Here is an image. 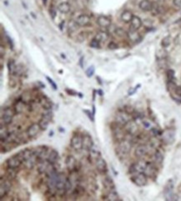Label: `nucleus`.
I'll return each instance as SVG.
<instances>
[{
  "label": "nucleus",
  "instance_id": "1",
  "mask_svg": "<svg viewBox=\"0 0 181 201\" xmlns=\"http://www.w3.org/2000/svg\"><path fill=\"white\" fill-rule=\"evenodd\" d=\"M131 147H132V144L129 141L124 140L120 141L119 143V145L116 149V152H117V154L119 156H126L127 154H128V153L130 152L131 150Z\"/></svg>",
  "mask_w": 181,
  "mask_h": 201
},
{
  "label": "nucleus",
  "instance_id": "2",
  "mask_svg": "<svg viewBox=\"0 0 181 201\" xmlns=\"http://www.w3.org/2000/svg\"><path fill=\"white\" fill-rule=\"evenodd\" d=\"M131 180L137 186L142 187L147 184V175L144 173H137L133 175Z\"/></svg>",
  "mask_w": 181,
  "mask_h": 201
},
{
  "label": "nucleus",
  "instance_id": "3",
  "mask_svg": "<svg viewBox=\"0 0 181 201\" xmlns=\"http://www.w3.org/2000/svg\"><path fill=\"white\" fill-rule=\"evenodd\" d=\"M13 117H14V112L10 108H6L3 112L2 113L1 115V120H2V124L8 125L9 124H11V122L13 120Z\"/></svg>",
  "mask_w": 181,
  "mask_h": 201
},
{
  "label": "nucleus",
  "instance_id": "4",
  "mask_svg": "<svg viewBox=\"0 0 181 201\" xmlns=\"http://www.w3.org/2000/svg\"><path fill=\"white\" fill-rule=\"evenodd\" d=\"M129 120H130L129 114L126 113L125 111L119 112L115 115V122L119 125H124V126Z\"/></svg>",
  "mask_w": 181,
  "mask_h": 201
},
{
  "label": "nucleus",
  "instance_id": "5",
  "mask_svg": "<svg viewBox=\"0 0 181 201\" xmlns=\"http://www.w3.org/2000/svg\"><path fill=\"white\" fill-rule=\"evenodd\" d=\"M50 153V150L47 146H40L38 149H34V154L37 156L38 160H47L48 154Z\"/></svg>",
  "mask_w": 181,
  "mask_h": 201
},
{
  "label": "nucleus",
  "instance_id": "6",
  "mask_svg": "<svg viewBox=\"0 0 181 201\" xmlns=\"http://www.w3.org/2000/svg\"><path fill=\"white\" fill-rule=\"evenodd\" d=\"M70 145L76 150H79L83 148V138L79 134H74L71 138Z\"/></svg>",
  "mask_w": 181,
  "mask_h": 201
},
{
  "label": "nucleus",
  "instance_id": "7",
  "mask_svg": "<svg viewBox=\"0 0 181 201\" xmlns=\"http://www.w3.org/2000/svg\"><path fill=\"white\" fill-rule=\"evenodd\" d=\"M23 163V161L21 160V159L19 157V155L16 154V155H14L12 157H10L9 159L7 160V165L8 167L14 168V169H18L21 165V164Z\"/></svg>",
  "mask_w": 181,
  "mask_h": 201
},
{
  "label": "nucleus",
  "instance_id": "8",
  "mask_svg": "<svg viewBox=\"0 0 181 201\" xmlns=\"http://www.w3.org/2000/svg\"><path fill=\"white\" fill-rule=\"evenodd\" d=\"M17 154H18V155H19V157L20 158L21 160L23 161V162H24V161H26L27 160H28L29 158H31L32 156H34V149L27 148V149H24L21 150L20 152H19V153H18Z\"/></svg>",
  "mask_w": 181,
  "mask_h": 201
},
{
  "label": "nucleus",
  "instance_id": "9",
  "mask_svg": "<svg viewBox=\"0 0 181 201\" xmlns=\"http://www.w3.org/2000/svg\"><path fill=\"white\" fill-rule=\"evenodd\" d=\"M82 138H83V149L89 151L94 147V141L92 137L89 134H85Z\"/></svg>",
  "mask_w": 181,
  "mask_h": 201
},
{
  "label": "nucleus",
  "instance_id": "10",
  "mask_svg": "<svg viewBox=\"0 0 181 201\" xmlns=\"http://www.w3.org/2000/svg\"><path fill=\"white\" fill-rule=\"evenodd\" d=\"M51 163H49L47 160H41L38 162V165H37V169L39 171V173L40 174H46L47 170L48 168L50 167Z\"/></svg>",
  "mask_w": 181,
  "mask_h": 201
},
{
  "label": "nucleus",
  "instance_id": "11",
  "mask_svg": "<svg viewBox=\"0 0 181 201\" xmlns=\"http://www.w3.org/2000/svg\"><path fill=\"white\" fill-rule=\"evenodd\" d=\"M75 21L79 27H85L90 23V18L87 14H81L76 19Z\"/></svg>",
  "mask_w": 181,
  "mask_h": 201
},
{
  "label": "nucleus",
  "instance_id": "12",
  "mask_svg": "<svg viewBox=\"0 0 181 201\" xmlns=\"http://www.w3.org/2000/svg\"><path fill=\"white\" fill-rule=\"evenodd\" d=\"M97 23L101 28H108L111 25V19L107 16L100 15L97 19Z\"/></svg>",
  "mask_w": 181,
  "mask_h": 201
},
{
  "label": "nucleus",
  "instance_id": "13",
  "mask_svg": "<svg viewBox=\"0 0 181 201\" xmlns=\"http://www.w3.org/2000/svg\"><path fill=\"white\" fill-rule=\"evenodd\" d=\"M65 164H66V167L69 170V171H74L76 169L77 167V160L72 155H68L66 158L65 160Z\"/></svg>",
  "mask_w": 181,
  "mask_h": 201
},
{
  "label": "nucleus",
  "instance_id": "14",
  "mask_svg": "<svg viewBox=\"0 0 181 201\" xmlns=\"http://www.w3.org/2000/svg\"><path fill=\"white\" fill-rule=\"evenodd\" d=\"M95 164H96V168L100 172V173H106L107 172V164L104 159H103L102 157H99L97 160L95 161Z\"/></svg>",
  "mask_w": 181,
  "mask_h": 201
},
{
  "label": "nucleus",
  "instance_id": "15",
  "mask_svg": "<svg viewBox=\"0 0 181 201\" xmlns=\"http://www.w3.org/2000/svg\"><path fill=\"white\" fill-rule=\"evenodd\" d=\"M113 134H114V139L117 141H119V142L124 140V138H125L124 133L120 128L119 127V124L116 125L114 128H113Z\"/></svg>",
  "mask_w": 181,
  "mask_h": 201
},
{
  "label": "nucleus",
  "instance_id": "16",
  "mask_svg": "<svg viewBox=\"0 0 181 201\" xmlns=\"http://www.w3.org/2000/svg\"><path fill=\"white\" fill-rule=\"evenodd\" d=\"M41 128L39 125V124H31L29 127L27 129V134L28 137L30 138H33L34 136H36L38 133L39 132Z\"/></svg>",
  "mask_w": 181,
  "mask_h": 201
},
{
  "label": "nucleus",
  "instance_id": "17",
  "mask_svg": "<svg viewBox=\"0 0 181 201\" xmlns=\"http://www.w3.org/2000/svg\"><path fill=\"white\" fill-rule=\"evenodd\" d=\"M124 127H125V130L129 134H135L136 132L138 131V125L133 120L128 121L127 124L124 125Z\"/></svg>",
  "mask_w": 181,
  "mask_h": 201
},
{
  "label": "nucleus",
  "instance_id": "18",
  "mask_svg": "<svg viewBox=\"0 0 181 201\" xmlns=\"http://www.w3.org/2000/svg\"><path fill=\"white\" fill-rule=\"evenodd\" d=\"M139 8L144 12L151 11L153 8V3L149 0H141L139 3Z\"/></svg>",
  "mask_w": 181,
  "mask_h": 201
},
{
  "label": "nucleus",
  "instance_id": "19",
  "mask_svg": "<svg viewBox=\"0 0 181 201\" xmlns=\"http://www.w3.org/2000/svg\"><path fill=\"white\" fill-rule=\"evenodd\" d=\"M142 20L140 17L138 16H134L132 20L130 22V29L131 30H138L140 29L142 26Z\"/></svg>",
  "mask_w": 181,
  "mask_h": 201
},
{
  "label": "nucleus",
  "instance_id": "20",
  "mask_svg": "<svg viewBox=\"0 0 181 201\" xmlns=\"http://www.w3.org/2000/svg\"><path fill=\"white\" fill-rule=\"evenodd\" d=\"M148 152V148L146 145L144 144H140L138 147L135 149L134 154L138 157V158H143L144 157Z\"/></svg>",
  "mask_w": 181,
  "mask_h": 201
},
{
  "label": "nucleus",
  "instance_id": "21",
  "mask_svg": "<svg viewBox=\"0 0 181 201\" xmlns=\"http://www.w3.org/2000/svg\"><path fill=\"white\" fill-rule=\"evenodd\" d=\"M11 185L8 181H1V186H0V196L1 198H3V196H5L6 194L9 192L10 190Z\"/></svg>",
  "mask_w": 181,
  "mask_h": 201
},
{
  "label": "nucleus",
  "instance_id": "22",
  "mask_svg": "<svg viewBox=\"0 0 181 201\" xmlns=\"http://www.w3.org/2000/svg\"><path fill=\"white\" fill-rule=\"evenodd\" d=\"M134 14L131 11L129 10H124L122 14H121V20L123 21L124 23H130L132 19L134 18Z\"/></svg>",
  "mask_w": 181,
  "mask_h": 201
},
{
  "label": "nucleus",
  "instance_id": "23",
  "mask_svg": "<svg viewBox=\"0 0 181 201\" xmlns=\"http://www.w3.org/2000/svg\"><path fill=\"white\" fill-rule=\"evenodd\" d=\"M128 38L131 42H139L140 40V35L137 32V30H129L128 32Z\"/></svg>",
  "mask_w": 181,
  "mask_h": 201
},
{
  "label": "nucleus",
  "instance_id": "24",
  "mask_svg": "<svg viewBox=\"0 0 181 201\" xmlns=\"http://www.w3.org/2000/svg\"><path fill=\"white\" fill-rule=\"evenodd\" d=\"M58 9L62 14H68L70 11V4L68 2L60 3L58 6Z\"/></svg>",
  "mask_w": 181,
  "mask_h": 201
},
{
  "label": "nucleus",
  "instance_id": "25",
  "mask_svg": "<svg viewBox=\"0 0 181 201\" xmlns=\"http://www.w3.org/2000/svg\"><path fill=\"white\" fill-rule=\"evenodd\" d=\"M58 159H59V153H58V151L55 150V149L50 150V153L48 154L47 160L49 163H51V164H54L56 161L58 160Z\"/></svg>",
  "mask_w": 181,
  "mask_h": 201
},
{
  "label": "nucleus",
  "instance_id": "26",
  "mask_svg": "<svg viewBox=\"0 0 181 201\" xmlns=\"http://www.w3.org/2000/svg\"><path fill=\"white\" fill-rule=\"evenodd\" d=\"M108 37H109V35H108L107 32L100 31V32H99L98 34L95 35L94 39H96L97 40L99 41L100 43H103V42L107 41L108 39Z\"/></svg>",
  "mask_w": 181,
  "mask_h": 201
},
{
  "label": "nucleus",
  "instance_id": "27",
  "mask_svg": "<svg viewBox=\"0 0 181 201\" xmlns=\"http://www.w3.org/2000/svg\"><path fill=\"white\" fill-rule=\"evenodd\" d=\"M39 103H40L41 106L44 108V109H46V110H50L52 108V103L50 102V100L48 99L45 98V97L40 99Z\"/></svg>",
  "mask_w": 181,
  "mask_h": 201
},
{
  "label": "nucleus",
  "instance_id": "28",
  "mask_svg": "<svg viewBox=\"0 0 181 201\" xmlns=\"http://www.w3.org/2000/svg\"><path fill=\"white\" fill-rule=\"evenodd\" d=\"M37 160H38V158H37V156L34 154V156H32V157H31V158H29L28 160H27L26 161H24L23 163H24L25 166H26L28 169H32V168L34 167V165L36 164V163H37Z\"/></svg>",
  "mask_w": 181,
  "mask_h": 201
},
{
  "label": "nucleus",
  "instance_id": "29",
  "mask_svg": "<svg viewBox=\"0 0 181 201\" xmlns=\"http://www.w3.org/2000/svg\"><path fill=\"white\" fill-rule=\"evenodd\" d=\"M79 27V24L76 23V21L70 20L68 22V32L69 34H73L74 32H75V31L78 29V28Z\"/></svg>",
  "mask_w": 181,
  "mask_h": 201
},
{
  "label": "nucleus",
  "instance_id": "30",
  "mask_svg": "<svg viewBox=\"0 0 181 201\" xmlns=\"http://www.w3.org/2000/svg\"><path fill=\"white\" fill-rule=\"evenodd\" d=\"M49 120H50L49 119L43 116V118L38 123L39 125V127H40L41 130H46L47 129L48 125H49Z\"/></svg>",
  "mask_w": 181,
  "mask_h": 201
},
{
  "label": "nucleus",
  "instance_id": "31",
  "mask_svg": "<svg viewBox=\"0 0 181 201\" xmlns=\"http://www.w3.org/2000/svg\"><path fill=\"white\" fill-rule=\"evenodd\" d=\"M10 136V134L8 133V131L7 130V128L5 127L1 126V128H0V139H1V141L3 142V141L7 140V139Z\"/></svg>",
  "mask_w": 181,
  "mask_h": 201
},
{
  "label": "nucleus",
  "instance_id": "32",
  "mask_svg": "<svg viewBox=\"0 0 181 201\" xmlns=\"http://www.w3.org/2000/svg\"><path fill=\"white\" fill-rule=\"evenodd\" d=\"M24 108H25V104L23 101H19L16 103L14 106V110L17 114H22L24 111Z\"/></svg>",
  "mask_w": 181,
  "mask_h": 201
},
{
  "label": "nucleus",
  "instance_id": "33",
  "mask_svg": "<svg viewBox=\"0 0 181 201\" xmlns=\"http://www.w3.org/2000/svg\"><path fill=\"white\" fill-rule=\"evenodd\" d=\"M89 157L91 160H94L96 161L99 157H101L100 153L97 149H94V147H93L89 150Z\"/></svg>",
  "mask_w": 181,
  "mask_h": 201
},
{
  "label": "nucleus",
  "instance_id": "34",
  "mask_svg": "<svg viewBox=\"0 0 181 201\" xmlns=\"http://www.w3.org/2000/svg\"><path fill=\"white\" fill-rule=\"evenodd\" d=\"M103 184H104V187L107 188L108 189H114V182H113V180L111 179V178H109V177H106L104 180V181H103Z\"/></svg>",
  "mask_w": 181,
  "mask_h": 201
},
{
  "label": "nucleus",
  "instance_id": "35",
  "mask_svg": "<svg viewBox=\"0 0 181 201\" xmlns=\"http://www.w3.org/2000/svg\"><path fill=\"white\" fill-rule=\"evenodd\" d=\"M105 199L110 201L117 200H119V194H118V193H117L116 191L111 189V190L107 194V196H106Z\"/></svg>",
  "mask_w": 181,
  "mask_h": 201
},
{
  "label": "nucleus",
  "instance_id": "36",
  "mask_svg": "<svg viewBox=\"0 0 181 201\" xmlns=\"http://www.w3.org/2000/svg\"><path fill=\"white\" fill-rule=\"evenodd\" d=\"M144 173L147 176H153L155 174V168L152 164H147V166L145 168V170Z\"/></svg>",
  "mask_w": 181,
  "mask_h": 201
},
{
  "label": "nucleus",
  "instance_id": "37",
  "mask_svg": "<svg viewBox=\"0 0 181 201\" xmlns=\"http://www.w3.org/2000/svg\"><path fill=\"white\" fill-rule=\"evenodd\" d=\"M154 161L157 163V164H161L163 160H164V155L161 153V151L160 150H156L155 153L154 154Z\"/></svg>",
  "mask_w": 181,
  "mask_h": 201
},
{
  "label": "nucleus",
  "instance_id": "38",
  "mask_svg": "<svg viewBox=\"0 0 181 201\" xmlns=\"http://www.w3.org/2000/svg\"><path fill=\"white\" fill-rule=\"evenodd\" d=\"M16 169H17L8 167L7 170H6V174H7L8 177L10 180H13V179H14V178L17 176V171H16Z\"/></svg>",
  "mask_w": 181,
  "mask_h": 201
},
{
  "label": "nucleus",
  "instance_id": "39",
  "mask_svg": "<svg viewBox=\"0 0 181 201\" xmlns=\"http://www.w3.org/2000/svg\"><path fill=\"white\" fill-rule=\"evenodd\" d=\"M16 68H17V65L15 64L14 60H9L8 62V71H9L10 74H15Z\"/></svg>",
  "mask_w": 181,
  "mask_h": 201
},
{
  "label": "nucleus",
  "instance_id": "40",
  "mask_svg": "<svg viewBox=\"0 0 181 201\" xmlns=\"http://www.w3.org/2000/svg\"><path fill=\"white\" fill-rule=\"evenodd\" d=\"M114 34H116L120 38H124V37H128V33L123 29L122 28H117L114 31Z\"/></svg>",
  "mask_w": 181,
  "mask_h": 201
},
{
  "label": "nucleus",
  "instance_id": "41",
  "mask_svg": "<svg viewBox=\"0 0 181 201\" xmlns=\"http://www.w3.org/2000/svg\"><path fill=\"white\" fill-rule=\"evenodd\" d=\"M170 44H171V38H170V36H166V37H164V38L162 39V41H161V46L163 48L169 47V46L170 45Z\"/></svg>",
  "mask_w": 181,
  "mask_h": 201
},
{
  "label": "nucleus",
  "instance_id": "42",
  "mask_svg": "<svg viewBox=\"0 0 181 201\" xmlns=\"http://www.w3.org/2000/svg\"><path fill=\"white\" fill-rule=\"evenodd\" d=\"M84 190L83 187H81V186H77V187L74 189L73 194L75 195V196H79V195H82V194H84Z\"/></svg>",
  "mask_w": 181,
  "mask_h": 201
},
{
  "label": "nucleus",
  "instance_id": "43",
  "mask_svg": "<svg viewBox=\"0 0 181 201\" xmlns=\"http://www.w3.org/2000/svg\"><path fill=\"white\" fill-rule=\"evenodd\" d=\"M89 45H90V47L93 48H100V42L94 38L90 42Z\"/></svg>",
  "mask_w": 181,
  "mask_h": 201
},
{
  "label": "nucleus",
  "instance_id": "44",
  "mask_svg": "<svg viewBox=\"0 0 181 201\" xmlns=\"http://www.w3.org/2000/svg\"><path fill=\"white\" fill-rule=\"evenodd\" d=\"M167 79L169 82H173L174 79V71L173 69H169L167 71Z\"/></svg>",
  "mask_w": 181,
  "mask_h": 201
},
{
  "label": "nucleus",
  "instance_id": "45",
  "mask_svg": "<svg viewBox=\"0 0 181 201\" xmlns=\"http://www.w3.org/2000/svg\"><path fill=\"white\" fill-rule=\"evenodd\" d=\"M94 72H95V68H94V66H90V67L88 68V69L86 70V75H87V77H88V78H90V77H92L93 75L94 74Z\"/></svg>",
  "mask_w": 181,
  "mask_h": 201
},
{
  "label": "nucleus",
  "instance_id": "46",
  "mask_svg": "<svg viewBox=\"0 0 181 201\" xmlns=\"http://www.w3.org/2000/svg\"><path fill=\"white\" fill-rule=\"evenodd\" d=\"M71 189H72V184H71V181L67 179L66 184H65V191H66V193L68 192V191H70V190H71Z\"/></svg>",
  "mask_w": 181,
  "mask_h": 201
},
{
  "label": "nucleus",
  "instance_id": "47",
  "mask_svg": "<svg viewBox=\"0 0 181 201\" xmlns=\"http://www.w3.org/2000/svg\"><path fill=\"white\" fill-rule=\"evenodd\" d=\"M108 48L109 49H111V50H114V49H117V48H119V46H118V44H117L116 43H114V42H110V43L108 44Z\"/></svg>",
  "mask_w": 181,
  "mask_h": 201
},
{
  "label": "nucleus",
  "instance_id": "48",
  "mask_svg": "<svg viewBox=\"0 0 181 201\" xmlns=\"http://www.w3.org/2000/svg\"><path fill=\"white\" fill-rule=\"evenodd\" d=\"M124 111L128 114H132L134 112V108L131 107V106H125L124 107Z\"/></svg>",
  "mask_w": 181,
  "mask_h": 201
},
{
  "label": "nucleus",
  "instance_id": "49",
  "mask_svg": "<svg viewBox=\"0 0 181 201\" xmlns=\"http://www.w3.org/2000/svg\"><path fill=\"white\" fill-rule=\"evenodd\" d=\"M46 79H47V80L48 81V83L51 84V86L53 87V88L56 90V89H57V85H56V84H55V83L54 82V80H53L52 79H50L49 77H48V76L46 77Z\"/></svg>",
  "mask_w": 181,
  "mask_h": 201
},
{
  "label": "nucleus",
  "instance_id": "50",
  "mask_svg": "<svg viewBox=\"0 0 181 201\" xmlns=\"http://www.w3.org/2000/svg\"><path fill=\"white\" fill-rule=\"evenodd\" d=\"M84 112L85 114H87V116L89 118V119H90V120H92V122H94V114H92L90 111H88V110H84Z\"/></svg>",
  "mask_w": 181,
  "mask_h": 201
},
{
  "label": "nucleus",
  "instance_id": "51",
  "mask_svg": "<svg viewBox=\"0 0 181 201\" xmlns=\"http://www.w3.org/2000/svg\"><path fill=\"white\" fill-rule=\"evenodd\" d=\"M174 93L177 96L181 97V86H176L174 88Z\"/></svg>",
  "mask_w": 181,
  "mask_h": 201
},
{
  "label": "nucleus",
  "instance_id": "52",
  "mask_svg": "<svg viewBox=\"0 0 181 201\" xmlns=\"http://www.w3.org/2000/svg\"><path fill=\"white\" fill-rule=\"evenodd\" d=\"M173 3L176 7H181V0H173Z\"/></svg>",
  "mask_w": 181,
  "mask_h": 201
},
{
  "label": "nucleus",
  "instance_id": "53",
  "mask_svg": "<svg viewBox=\"0 0 181 201\" xmlns=\"http://www.w3.org/2000/svg\"><path fill=\"white\" fill-rule=\"evenodd\" d=\"M50 15H51V17H52L53 19L55 18V16H56V12H55V10H54V8H51V9H50Z\"/></svg>",
  "mask_w": 181,
  "mask_h": 201
},
{
  "label": "nucleus",
  "instance_id": "54",
  "mask_svg": "<svg viewBox=\"0 0 181 201\" xmlns=\"http://www.w3.org/2000/svg\"><path fill=\"white\" fill-rule=\"evenodd\" d=\"M143 124L146 128H149V127L150 126V124H149V123L148 121H143Z\"/></svg>",
  "mask_w": 181,
  "mask_h": 201
},
{
  "label": "nucleus",
  "instance_id": "55",
  "mask_svg": "<svg viewBox=\"0 0 181 201\" xmlns=\"http://www.w3.org/2000/svg\"><path fill=\"white\" fill-rule=\"evenodd\" d=\"M99 93L100 94H99V95H103V92H102L101 90H99Z\"/></svg>",
  "mask_w": 181,
  "mask_h": 201
},
{
  "label": "nucleus",
  "instance_id": "56",
  "mask_svg": "<svg viewBox=\"0 0 181 201\" xmlns=\"http://www.w3.org/2000/svg\"><path fill=\"white\" fill-rule=\"evenodd\" d=\"M44 3H46V0H44Z\"/></svg>",
  "mask_w": 181,
  "mask_h": 201
},
{
  "label": "nucleus",
  "instance_id": "57",
  "mask_svg": "<svg viewBox=\"0 0 181 201\" xmlns=\"http://www.w3.org/2000/svg\"><path fill=\"white\" fill-rule=\"evenodd\" d=\"M71 1H76V0H71Z\"/></svg>",
  "mask_w": 181,
  "mask_h": 201
}]
</instances>
